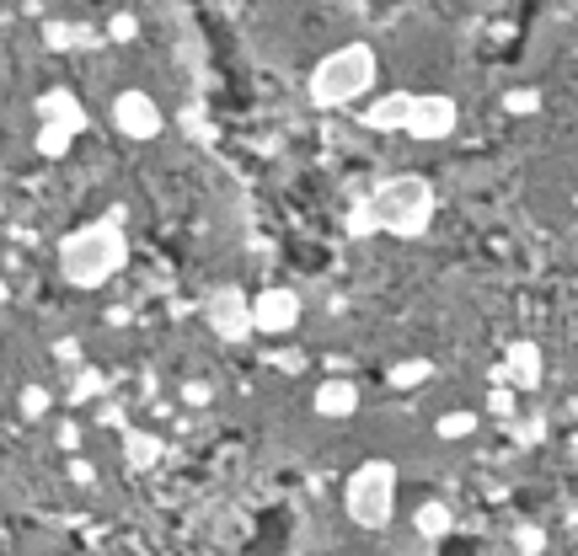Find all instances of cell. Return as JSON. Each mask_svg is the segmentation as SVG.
Returning <instances> with one entry per match:
<instances>
[{"label": "cell", "mask_w": 578, "mask_h": 556, "mask_svg": "<svg viewBox=\"0 0 578 556\" xmlns=\"http://www.w3.org/2000/svg\"><path fill=\"white\" fill-rule=\"evenodd\" d=\"M124 263H129L124 209H108L102 220H91V225H81V231H70L59 241V274L70 278L76 289H102Z\"/></svg>", "instance_id": "6da1fadb"}, {"label": "cell", "mask_w": 578, "mask_h": 556, "mask_svg": "<svg viewBox=\"0 0 578 556\" xmlns=\"http://www.w3.org/2000/svg\"><path fill=\"white\" fill-rule=\"evenodd\" d=\"M375 76H380V59H375L370 43H343L311 70V102L316 108H348L370 91Z\"/></svg>", "instance_id": "7a4b0ae2"}, {"label": "cell", "mask_w": 578, "mask_h": 556, "mask_svg": "<svg viewBox=\"0 0 578 556\" xmlns=\"http://www.w3.org/2000/svg\"><path fill=\"white\" fill-rule=\"evenodd\" d=\"M375 220H380V231L397 241H418L429 225H434V182L429 177H391V182H380V193H375Z\"/></svg>", "instance_id": "3957f363"}, {"label": "cell", "mask_w": 578, "mask_h": 556, "mask_svg": "<svg viewBox=\"0 0 578 556\" xmlns=\"http://www.w3.org/2000/svg\"><path fill=\"white\" fill-rule=\"evenodd\" d=\"M343 509L359 530H386L397 519V466L391 460H365L343 487Z\"/></svg>", "instance_id": "277c9868"}, {"label": "cell", "mask_w": 578, "mask_h": 556, "mask_svg": "<svg viewBox=\"0 0 578 556\" xmlns=\"http://www.w3.org/2000/svg\"><path fill=\"white\" fill-rule=\"evenodd\" d=\"M204 316H209V332L220 343H242V337H252V294H242L236 283H225V289L209 294Z\"/></svg>", "instance_id": "5b68a950"}, {"label": "cell", "mask_w": 578, "mask_h": 556, "mask_svg": "<svg viewBox=\"0 0 578 556\" xmlns=\"http://www.w3.org/2000/svg\"><path fill=\"white\" fill-rule=\"evenodd\" d=\"M113 129L124 134V140H156L166 129V119H162V108H156V97L151 91H119L113 97Z\"/></svg>", "instance_id": "8992f818"}, {"label": "cell", "mask_w": 578, "mask_h": 556, "mask_svg": "<svg viewBox=\"0 0 578 556\" xmlns=\"http://www.w3.org/2000/svg\"><path fill=\"white\" fill-rule=\"evenodd\" d=\"M402 134L408 140H445V134H455V102L440 97V91H413Z\"/></svg>", "instance_id": "52a82bcc"}, {"label": "cell", "mask_w": 578, "mask_h": 556, "mask_svg": "<svg viewBox=\"0 0 578 556\" xmlns=\"http://www.w3.org/2000/svg\"><path fill=\"white\" fill-rule=\"evenodd\" d=\"M294 326H300V294H294V289H263V294L252 300V332L285 337Z\"/></svg>", "instance_id": "ba28073f"}, {"label": "cell", "mask_w": 578, "mask_h": 556, "mask_svg": "<svg viewBox=\"0 0 578 556\" xmlns=\"http://www.w3.org/2000/svg\"><path fill=\"white\" fill-rule=\"evenodd\" d=\"M33 108H38V123H48V129H65V134H76V140H81L86 123H91V119H86V102L70 91V86L38 91V102H33Z\"/></svg>", "instance_id": "9c48e42d"}, {"label": "cell", "mask_w": 578, "mask_h": 556, "mask_svg": "<svg viewBox=\"0 0 578 556\" xmlns=\"http://www.w3.org/2000/svg\"><path fill=\"white\" fill-rule=\"evenodd\" d=\"M311 407H316V418H354L359 412V386L354 380H343V375H332V380H322L316 386V397H311Z\"/></svg>", "instance_id": "30bf717a"}, {"label": "cell", "mask_w": 578, "mask_h": 556, "mask_svg": "<svg viewBox=\"0 0 578 556\" xmlns=\"http://www.w3.org/2000/svg\"><path fill=\"white\" fill-rule=\"evenodd\" d=\"M408 102H413V91H380L370 108H365V129L402 134V123H408Z\"/></svg>", "instance_id": "8fae6325"}, {"label": "cell", "mask_w": 578, "mask_h": 556, "mask_svg": "<svg viewBox=\"0 0 578 556\" xmlns=\"http://www.w3.org/2000/svg\"><path fill=\"white\" fill-rule=\"evenodd\" d=\"M503 380H509V386H525V391L536 386V380H541V354H536V343H514V348L503 354Z\"/></svg>", "instance_id": "7c38bea8"}, {"label": "cell", "mask_w": 578, "mask_h": 556, "mask_svg": "<svg viewBox=\"0 0 578 556\" xmlns=\"http://www.w3.org/2000/svg\"><path fill=\"white\" fill-rule=\"evenodd\" d=\"M162 438L156 434H140V429H124V460L134 466V471H151L156 460H162Z\"/></svg>", "instance_id": "4fadbf2b"}, {"label": "cell", "mask_w": 578, "mask_h": 556, "mask_svg": "<svg viewBox=\"0 0 578 556\" xmlns=\"http://www.w3.org/2000/svg\"><path fill=\"white\" fill-rule=\"evenodd\" d=\"M413 524H418V535H423V541H440V535H451V509H445V503H418L413 509Z\"/></svg>", "instance_id": "5bb4252c"}, {"label": "cell", "mask_w": 578, "mask_h": 556, "mask_svg": "<svg viewBox=\"0 0 578 556\" xmlns=\"http://www.w3.org/2000/svg\"><path fill=\"white\" fill-rule=\"evenodd\" d=\"M429 375H434V364H429V358H402L386 380H391L397 391H413V386H429Z\"/></svg>", "instance_id": "9a60e30c"}, {"label": "cell", "mask_w": 578, "mask_h": 556, "mask_svg": "<svg viewBox=\"0 0 578 556\" xmlns=\"http://www.w3.org/2000/svg\"><path fill=\"white\" fill-rule=\"evenodd\" d=\"M38 156L43 160H65L70 156V145H76V134H65V129H48V123H38Z\"/></svg>", "instance_id": "2e32d148"}, {"label": "cell", "mask_w": 578, "mask_h": 556, "mask_svg": "<svg viewBox=\"0 0 578 556\" xmlns=\"http://www.w3.org/2000/svg\"><path fill=\"white\" fill-rule=\"evenodd\" d=\"M108 391V380L97 375V369H76V380H70V401H97Z\"/></svg>", "instance_id": "e0dca14e"}, {"label": "cell", "mask_w": 578, "mask_h": 556, "mask_svg": "<svg viewBox=\"0 0 578 556\" xmlns=\"http://www.w3.org/2000/svg\"><path fill=\"white\" fill-rule=\"evenodd\" d=\"M434 434L440 438H471L477 434V418H471V412H445V418L434 423Z\"/></svg>", "instance_id": "ac0fdd59"}, {"label": "cell", "mask_w": 578, "mask_h": 556, "mask_svg": "<svg viewBox=\"0 0 578 556\" xmlns=\"http://www.w3.org/2000/svg\"><path fill=\"white\" fill-rule=\"evenodd\" d=\"M16 407H22V418H48V407H54V397H48L43 386H22V397H16Z\"/></svg>", "instance_id": "d6986e66"}, {"label": "cell", "mask_w": 578, "mask_h": 556, "mask_svg": "<svg viewBox=\"0 0 578 556\" xmlns=\"http://www.w3.org/2000/svg\"><path fill=\"white\" fill-rule=\"evenodd\" d=\"M108 38H113V43H134V38H140V16H134V11H113V16H108Z\"/></svg>", "instance_id": "ffe728a7"}, {"label": "cell", "mask_w": 578, "mask_h": 556, "mask_svg": "<svg viewBox=\"0 0 578 556\" xmlns=\"http://www.w3.org/2000/svg\"><path fill=\"white\" fill-rule=\"evenodd\" d=\"M380 220H375V203H354L348 209V236H375Z\"/></svg>", "instance_id": "44dd1931"}, {"label": "cell", "mask_w": 578, "mask_h": 556, "mask_svg": "<svg viewBox=\"0 0 578 556\" xmlns=\"http://www.w3.org/2000/svg\"><path fill=\"white\" fill-rule=\"evenodd\" d=\"M43 43L59 48V54H70V48H76V27H70V22H43Z\"/></svg>", "instance_id": "7402d4cb"}, {"label": "cell", "mask_w": 578, "mask_h": 556, "mask_svg": "<svg viewBox=\"0 0 578 556\" xmlns=\"http://www.w3.org/2000/svg\"><path fill=\"white\" fill-rule=\"evenodd\" d=\"M182 401H188V407H209V401H214V386H204V380H188V386H182Z\"/></svg>", "instance_id": "603a6c76"}, {"label": "cell", "mask_w": 578, "mask_h": 556, "mask_svg": "<svg viewBox=\"0 0 578 556\" xmlns=\"http://www.w3.org/2000/svg\"><path fill=\"white\" fill-rule=\"evenodd\" d=\"M488 412H498V418L509 423V418H514V391H503V386H498L493 397H488Z\"/></svg>", "instance_id": "cb8c5ba5"}, {"label": "cell", "mask_w": 578, "mask_h": 556, "mask_svg": "<svg viewBox=\"0 0 578 556\" xmlns=\"http://www.w3.org/2000/svg\"><path fill=\"white\" fill-rule=\"evenodd\" d=\"M503 108H509V113H536V91H514Z\"/></svg>", "instance_id": "d4e9b609"}, {"label": "cell", "mask_w": 578, "mask_h": 556, "mask_svg": "<svg viewBox=\"0 0 578 556\" xmlns=\"http://www.w3.org/2000/svg\"><path fill=\"white\" fill-rule=\"evenodd\" d=\"M76 444H81V429H76V423H65V429H59V449H76Z\"/></svg>", "instance_id": "484cf974"}, {"label": "cell", "mask_w": 578, "mask_h": 556, "mask_svg": "<svg viewBox=\"0 0 578 556\" xmlns=\"http://www.w3.org/2000/svg\"><path fill=\"white\" fill-rule=\"evenodd\" d=\"M70 481H91V466H86L81 455H76V460H70Z\"/></svg>", "instance_id": "4316f807"}, {"label": "cell", "mask_w": 578, "mask_h": 556, "mask_svg": "<svg viewBox=\"0 0 578 556\" xmlns=\"http://www.w3.org/2000/svg\"><path fill=\"white\" fill-rule=\"evenodd\" d=\"M0 300H5V278H0Z\"/></svg>", "instance_id": "83f0119b"}]
</instances>
